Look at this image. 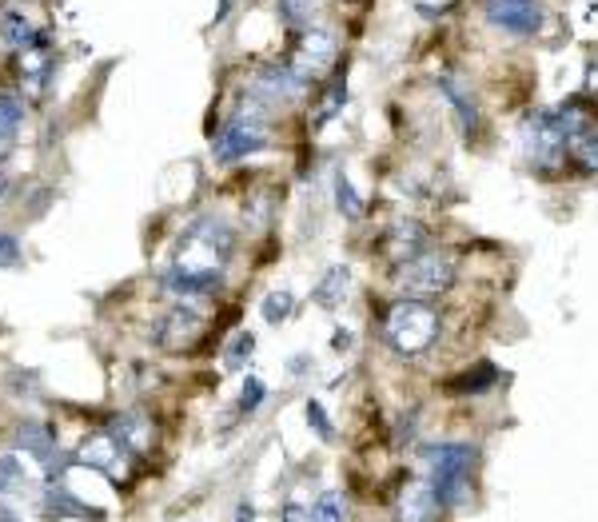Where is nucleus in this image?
Segmentation results:
<instances>
[{"mask_svg": "<svg viewBox=\"0 0 598 522\" xmlns=\"http://www.w3.org/2000/svg\"><path fill=\"white\" fill-rule=\"evenodd\" d=\"M455 279H459V256L455 252H423V256H415V260L399 263L395 271H391V287L403 295V299H435V295H443V291H451L455 287Z\"/></svg>", "mask_w": 598, "mask_h": 522, "instance_id": "nucleus-2", "label": "nucleus"}, {"mask_svg": "<svg viewBox=\"0 0 598 522\" xmlns=\"http://www.w3.org/2000/svg\"><path fill=\"white\" fill-rule=\"evenodd\" d=\"M236 256V228L228 220H196L184 240H180V252H176V263L180 267H204V271H224L228 260Z\"/></svg>", "mask_w": 598, "mask_h": 522, "instance_id": "nucleus-5", "label": "nucleus"}, {"mask_svg": "<svg viewBox=\"0 0 598 522\" xmlns=\"http://www.w3.org/2000/svg\"><path fill=\"white\" fill-rule=\"evenodd\" d=\"M483 16L507 36H539L547 20L543 0H483Z\"/></svg>", "mask_w": 598, "mask_h": 522, "instance_id": "nucleus-7", "label": "nucleus"}, {"mask_svg": "<svg viewBox=\"0 0 598 522\" xmlns=\"http://www.w3.org/2000/svg\"><path fill=\"white\" fill-rule=\"evenodd\" d=\"M335 204H339V212H343L347 220H359V216H363V200L355 196V188H351L347 176L335 180Z\"/></svg>", "mask_w": 598, "mask_h": 522, "instance_id": "nucleus-29", "label": "nucleus"}, {"mask_svg": "<svg viewBox=\"0 0 598 522\" xmlns=\"http://www.w3.org/2000/svg\"><path fill=\"white\" fill-rule=\"evenodd\" d=\"M236 522H256V507H252L248 499H244V503L236 507Z\"/></svg>", "mask_w": 598, "mask_h": 522, "instance_id": "nucleus-35", "label": "nucleus"}, {"mask_svg": "<svg viewBox=\"0 0 598 522\" xmlns=\"http://www.w3.org/2000/svg\"><path fill=\"white\" fill-rule=\"evenodd\" d=\"M108 435H112L120 447H128L132 455H144V451L156 447V427H152V419L140 415V411H124V415H116V419L108 423Z\"/></svg>", "mask_w": 598, "mask_h": 522, "instance_id": "nucleus-14", "label": "nucleus"}, {"mask_svg": "<svg viewBox=\"0 0 598 522\" xmlns=\"http://www.w3.org/2000/svg\"><path fill=\"white\" fill-rule=\"evenodd\" d=\"M280 522H311V511H303L299 503H288V507L280 511Z\"/></svg>", "mask_w": 598, "mask_h": 522, "instance_id": "nucleus-34", "label": "nucleus"}, {"mask_svg": "<svg viewBox=\"0 0 598 522\" xmlns=\"http://www.w3.org/2000/svg\"><path fill=\"white\" fill-rule=\"evenodd\" d=\"M40 511L48 519H92V522H104V511L100 507H88L84 499H76L64 483H48L44 495H40Z\"/></svg>", "mask_w": 598, "mask_h": 522, "instance_id": "nucleus-15", "label": "nucleus"}, {"mask_svg": "<svg viewBox=\"0 0 598 522\" xmlns=\"http://www.w3.org/2000/svg\"><path fill=\"white\" fill-rule=\"evenodd\" d=\"M72 463H80V467H92V471H100V475H128V463H132V451L128 447H120L108 431L104 435H92V439H84L76 451H72Z\"/></svg>", "mask_w": 598, "mask_h": 522, "instance_id": "nucleus-10", "label": "nucleus"}, {"mask_svg": "<svg viewBox=\"0 0 598 522\" xmlns=\"http://www.w3.org/2000/svg\"><path fill=\"white\" fill-rule=\"evenodd\" d=\"M0 40H4L8 48H16V52H28V48L44 44V40L36 36L32 20H24V12H16V8H8V12L0 16Z\"/></svg>", "mask_w": 598, "mask_h": 522, "instance_id": "nucleus-19", "label": "nucleus"}, {"mask_svg": "<svg viewBox=\"0 0 598 522\" xmlns=\"http://www.w3.org/2000/svg\"><path fill=\"white\" fill-rule=\"evenodd\" d=\"M335 52H339V36H335L331 28L311 24V28H303V32H299L292 68H296L299 76L311 84V80H319V76L327 72V64H335Z\"/></svg>", "mask_w": 598, "mask_h": 522, "instance_id": "nucleus-8", "label": "nucleus"}, {"mask_svg": "<svg viewBox=\"0 0 598 522\" xmlns=\"http://www.w3.org/2000/svg\"><path fill=\"white\" fill-rule=\"evenodd\" d=\"M495 379H499V371H495L491 363H479L475 371H467V375L451 379V391H487Z\"/></svg>", "mask_w": 598, "mask_h": 522, "instance_id": "nucleus-28", "label": "nucleus"}, {"mask_svg": "<svg viewBox=\"0 0 598 522\" xmlns=\"http://www.w3.org/2000/svg\"><path fill=\"white\" fill-rule=\"evenodd\" d=\"M8 188H12V184H8V180H0V204H4V196H8Z\"/></svg>", "mask_w": 598, "mask_h": 522, "instance_id": "nucleus-37", "label": "nucleus"}, {"mask_svg": "<svg viewBox=\"0 0 598 522\" xmlns=\"http://www.w3.org/2000/svg\"><path fill=\"white\" fill-rule=\"evenodd\" d=\"M252 347H256V335H252V331H240V335L232 339V347H228V359H224V363H228V367H240V363L252 355Z\"/></svg>", "mask_w": 598, "mask_h": 522, "instance_id": "nucleus-31", "label": "nucleus"}, {"mask_svg": "<svg viewBox=\"0 0 598 522\" xmlns=\"http://www.w3.org/2000/svg\"><path fill=\"white\" fill-rule=\"evenodd\" d=\"M20 76H24V84H28V92H32V96H36V92L44 88V80H48V60H44V52H40V44L24 52V64H20Z\"/></svg>", "mask_w": 598, "mask_h": 522, "instance_id": "nucleus-24", "label": "nucleus"}, {"mask_svg": "<svg viewBox=\"0 0 598 522\" xmlns=\"http://www.w3.org/2000/svg\"><path fill=\"white\" fill-rule=\"evenodd\" d=\"M343 100H347V84H343V76H335L331 84H327V92H323V100H319V108H315V128H323L327 120H335L339 112H343Z\"/></svg>", "mask_w": 598, "mask_h": 522, "instance_id": "nucleus-22", "label": "nucleus"}, {"mask_svg": "<svg viewBox=\"0 0 598 522\" xmlns=\"http://www.w3.org/2000/svg\"><path fill=\"white\" fill-rule=\"evenodd\" d=\"M347 287H351V271L347 267H327V275L319 279V287L311 291V299H315V307L335 311L347 299Z\"/></svg>", "mask_w": 598, "mask_h": 522, "instance_id": "nucleus-20", "label": "nucleus"}, {"mask_svg": "<svg viewBox=\"0 0 598 522\" xmlns=\"http://www.w3.org/2000/svg\"><path fill=\"white\" fill-rule=\"evenodd\" d=\"M343 515H347V503L339 491H323L311 507V522H343Z\"/></svg>", "mask_w": 598, "mask_h": 522, "instance_id": "nucleus-27", "label": "nucleus"}, {"mask_svg": "<svg viewBox=\"0 0 598 522\" xmlns=\"http://www.w3.org/2000/svg\"><path fill=\"white\" fill-rule=\"evenodd\" d=\"M439 499L431 491V483H419V479H407L403 487V499H399V522H435L439 519Z\"/></svg>", "mask_w": 598, "mask_h": 522, "instance_id": "nucleus-16", "label": "nucleus"}, {"mask_svg": "<svg viewBox=\"0 0 598 522\" xmlns=\"http://www.w3.org/2000/svg\"><path fill=\"white\" fill-rule=\"evenodd\" d=\"M272 144V128H268V104H260L256 96L220 128V136L212 140V152L220 164H236L248 160L256 152H264Z\"/></svg>", "mask_w": 598, "mask_h": 522, "instance_id": "nucleus-4", "label": "nucleus"}, {"mask_svg": "<svg viewBox=\"0 0 598 522\" xmlns=\"http://www.w3.org/2000/svg\"><path fill=\"white\" fill-rule=\"evenodd\" d=\"M427 244H431V236H427V228H423L419 220H395V224L383 232V256L395 263V267L415 260V256H423Z\"/></svg>", "mask_w": 598, "mask_h": 522, "instance_id": "nucleus-11", "label": "nucleus"}, {"mask_svg": "<svg viewBox=\"0 0 598 522\" xmlns=\"http://www.w3.org/2000/svg\"><path fill=\"white\" fill-rule=\"evenodd\" d=\"M431 463V491L443 507H463L471 495V467L479 459L475 443H439L423 451Z\"/></svg>", "mask_w": 598, "mask_h": 522, "instance_id": "nucleus-3", "label": "nucleus"}, {"mask_svg": "<svg viewBox=\"0 0 598 522\" xmlns=\"http://www.w3.org/2000/svg\"><path fill=\"white\" fill-rule=\"evenodd\" d=\"M160 287L172 291V295H212V291L224 287V271H204V267H180V263H172L160 275Z\"/></svg>", "mask_w": 598, "mask_h": 522, "instance_id": "nucleus-12", "label": "nucleus"}, {"mask_svg": "<svg viewBox=\"0 0 598 522\" xmlns=\"http://www.w3.org/2000/svg\"><path fill=\"white\" fill-rule=\"evenodd\" d=\"M571 160H575L583 172H598V128L583 132V136L571 144Z\"/></svg>", "mask_w": 598, "mask_h": 522, "instance_id": "nucleus-26", "label": "nucleus"}, {"mask_svg": "<svg viewBox=\"0 0 598 522\" xmlns=\"http://www.w3.org/2000/svg\"><path fill=\"white\" fill-rule=\"evenodd\" d=\"M319 8H323V0H276V12H280V20H284L292 32L311 28V20L319 16Z\"/></svg>", "mask_w": 598, "mask_h": 522, "instance_id": "nucleus-21", "label": "nucleus"}, {"mask_svg": "<svg viewBox=\"0 0 598 522\" xmlns=\"http://www.w3.org/2000/svg\"><path fill=\"white\" fill-rule=\"evenodd\" d=\"M0 522H24V519H20L16 511H8V507H4V499H0Z\"/></svg>", "mask_w": 598, "mask_h": 522, "instance_id": "nucleus-36", "label": "nucleus"}, {"mask_svg": "<svg viewBox=\"0 0 598 522\" xmlns=\"http://www.w3.org/2000/svg\"><path fill=\"white\" fill-rule=\"evenodd\" d=\"M292 307H296V295H292L288 287H276V291H268V295H264L260 315H264L268 323H284V319L292 315Z\"/></svg>", "mask_w": 598, "mask_h": 522, "instance_id": "nucleus-25", "label": "nucleus"}, {"mask_svg": "<svg viewBox=\"0 0 598 522\" xmlns=\"http://www.w3.org/2000/svg\"><path fill=\"white\" fill-rule=\"evenodd\" d=\"M24 124V100L12 92H0V164L12 156L16 148V132Z\"/></svg>", "mask_w": 598, "mask_h": 522, "instance_id": "nucleus-18", "label": "nucleus"}, {"mask_svg": "<svg viewBox=\"0 0 598 522\" xmlns=\"http://www.w3.org/2000/svg\"><path fill=\"white\" fill-rule=\"evenodd\" d=\"M439 92H443V100L451 104V112H455V124H459V132L463 136H475L479 132V100H475V92L459 80V76H439Z\"/></svg>", "mask_w": 598, "mask_h": 522, "instance_id": "nucleus-13", "label": "nucleus"}, {"mask_svg": "<svg viewBox=\"0 0 598 522\" xmlns=\"http://www.w3.org/2000/svg\"><path fill=\"white\" fill-rule=\"evenodd\" d=\"M204 335V315L192 307V303H176L172 311L160 315V323L152 327V343L164 351V355H184L200 343Z\"/></svg>", "mask_w": 598, "mask_h": 522, "instance_id": "nucleus-6", "label": "nucleus"}, {"mask_svg": "<svg viewBox=\"0 0 598 522\" xmlns=\"http://www.w3.org/2000/svg\"><path fill=\"white\" fill-rule=\"evenodd\" d=\"M16 447L20 451H28L36 463H52L56 455H60V447H56V431L48 427V423H40V419H24L20 427H16Z\"/></svg>", "mask_w": 598, "mask_h": 522, "instance_id": "nucleus-17", "label": "nucleus"}, {"mask_svg": "<svg viewBox=\"0 0 598 522\" xmlns=\"http://www.w3.org/2000/svg\"><path fill=\"white\" fill-rule=\"evenodd\" d=\"M24 463L16 455H0V499H12V495H24Z\"/></svg>", "mask_w": 598, "mask_h": 522, "instance_id": "nucleus-23", "label": "nucleus"}, {"mask_svg": "<svg viewBox=\"0 0 598 522\" xmlns=\"http://www.w3.org/2000/svg\"><path fill=\"white\" fill-rule=\"evenodd\" d=\"M20 260H24L20 240L12 232H0V267H20Z\"/></svg>", "mask_w": 598, "mask_h": 522, "instance_id": "nucleus-32", "label": "nucleus"}, {"mask_svg": "<svg viewBox=\"0 0 598 522\" xmlns=\"http://www.w3.org/2000/svg\"><path fill=\"white\" fill-rule=\"evenodd\" d=\"M264 399H268V387H264V379H256V375H252V379H244V391H240V411H244V415H252V411L264 403Z\"/></svg>", "mask_w": 598, "mask_h": 522, "instance_id": "nucleus-30", "label": "nucleus"}, {"mask_svg": "<svg viewBox=\"0 0 598 522\" xmlns=\"http://www.w3.org/2000/svg\"><path fill=\"white\" fill-rule=\"evenodd\" d=\"M307 427H315V435H319V439H331V435H335L319 403H307Z\"/></svg>", "mask_w": 598, "mask_h": 522, "instance_id": "nucleus-33", "label": "nucleus"}, {"mask_svg": "<svg viewBox=\"0 0 598 522\" xmlns=\"http://www.w3.org/2000/svg\"><path fill=\"white\" fill-rule=\"evenodd\" d=\"M383 339L399 359H419L439 339V311L423 299H399L383 319Z\"/></svg>", "mask_w": 598, "mask_h": 522, "instance_id": "nucleus-1", "label": "nucleus"}, {"mask_svg": "<svg viewBox=\"0 0 598 522\" xmlns=\"http://www.w3.org/2000/svg\"><path fill=\"white\" fill-rule=\"evenodd\" d=\"M303 88H307V80H303L296 68H292V60H272V64H264V68L256 72L252 96H256L260 104L276 108V104H288V100H296Z\"/></svg>", "mask_w": 598, "mask_h": 522, "instance_id": "nucleus-9", "label": "nucleus"}]
</instances>
